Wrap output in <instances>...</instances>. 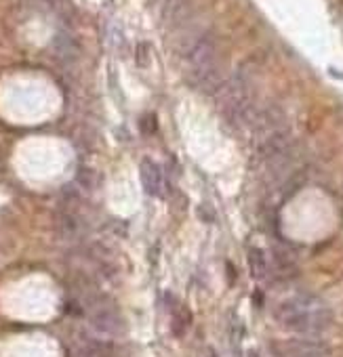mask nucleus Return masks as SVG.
I'll return each instance as SVG.
<instances>
[{
    "instance_id": "f257e3e1",
    "label": "nucleus",
    "mask_w": 343,
    "mask_h": 357,
    "mask_svg": "<svg viewBox=\"0 0 343 357\" xmlns=\"http://www.w3.org/2000/svg\"><path fill=\"white\" fill-rule=\"evenodd\" d=\"M274 315L286 330L309 336V338L320 336L333 321L330 309L322 301L309 294H299V296L282 301L276 307Z\"/></svg>"
},
{
    "instance_id": "f03ea898",
    "label": "nucleus",
    "mask_w": 343,
    "mask_h": 357,
    "mask_svg": "<svg viewBox=\"0 0 343 357\" xmlns=\"http://www.w3.org/2000/svg\"><path fill=\"white\" fill-rule=\"evenodd\" d=\"M186 59H188V74L190 82L194 89L200 93L213 95L221 89L224 84V70H221V59H219V45L217 38L211 32H203L188 49H186Z\"/></svg>"
},
{
    "instance_id": "7ed1b4c3",
    "label": "nucleus",
    "mask_w": 343,
    "mask_h": 357,
    "mask_svg": "<svg viewBox=\"0 0 343 357\" xmlns=\"http://www.w3.org/2000/svg\"><path fill=\"white\" fill-rule=\"evenodd\" d=\"M89 324L91 328L101 334V336H120L122 330H124V321H122V315L118 313V309L103 301V298H97L91 303V309H89Z\"/></svg>"
},
{
    "instance_id": "20e7f679",
    "label": "nucleus",
    "mask_w": 343,
    "mask_h": 357,
    "mask_svg": "<svg viewBox=\"0 0 343 357\" xmlns=\"http://www.w3.org/2000/svg\"><path fill=\"white\" fill-rule=\"evenodd\" d=\"M139 178H141V188L147 196L152 198H160L162 196V172H160V166L149 160V158H143L141 164H139Z\"/></svg>"
},
{
    "instance_id": "39448f33",
    "label": "nucleus",
    "mask_w": 343,
    "mask_h": 357,
    "mask_svg": "<svg viewBox=\"0 0 343 357\" xmlns=\"http://www.w3.org/2000/svg\"><path fill=\"white\" fill-rule=\"evenodd\" d=\"M166 307L170 311V328H173V334L177 338H182L186 334V330L190 328V311L184 305H180L177 301L168 303Z\"/></svg>"
},
{
    "instance_id": "423d86ee",
    "label": "nucleus",
    "mask_w": 343,
    "mask_h": 357,
    "mask_svg": "<svg viewBox=\"0 0 343 357\" xmlns=\"http://www.w3.org/2000/svg\"><path fill=\"white\" fill-rule=\"evenodd\" d=\"M53 51H55L57 59H61V61H74V59H76V45H74V40H72L68 34H64V32H59V34L53 38Z\"/></svg>"
},
{
    "instance_id": "0eeeda50",
    "label": "nucleus",
    "mask_w": 343,
    "mask_h": 357,
    "mask_svg": "<svg viewBox=\"0 0 343 357\" xmlns=\"http://www.w3.org/2000/svg\"><path fill=\"white\" fill-rule=\"evenodd\" d=\"M249 263H251V271L257 280H265L268 273H270V267H268V259L263 255V250L259 248H253L249 252Z\"/></svg>"
},
{
    "instance_id": "6e6552de",
    "label": "nucleus",
    "mask_w": 343,
    "mask_h": 357,
    "mask_svg": "<svg viewBox=\"0 0 343 357\" xmlns=\"http://www.w3.org/2000/svg\"><path fill=\"white\" fill-rule=\"evenodd\" d=\"M209 357H217V355H215V353H213V355H209Z\"/></svg>"
}]
</instances>
